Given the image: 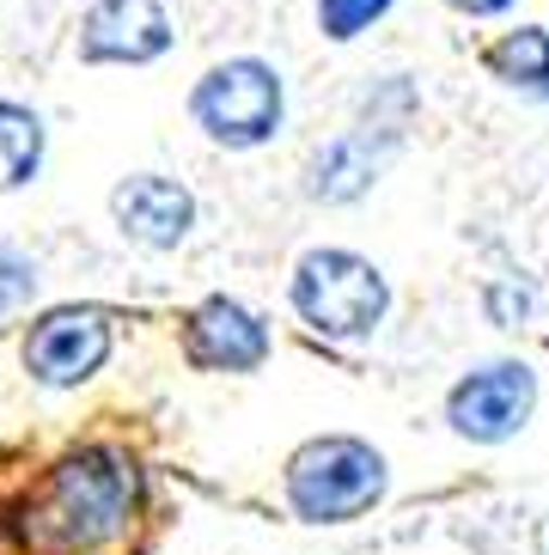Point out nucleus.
Instances as JSON below:
<instances>
[{
    "label": "nucleus",
    "instance_id": "obj_1",
    "mask_svg": "<svg viewBox=\"0 0 549 555\" xmlns=\"http://www.w3.org/2000/svg\"><path fill=\"white\" fill-rule=\"evenodd\" d=\"M141 513V470L116 446H80L49 470L43 494L31 501V538L62 555L111 550L135 531Z\"/></svg>",
    "mask_w": 549,
    "mask_h": 555
},
{
    "label": "nucleus",
    "instance_id": "obj_2",
    "mask_svg": "<svg viewBox=\"0 0 549 555\" xmlns=\"http://www.w3.org/2000/svg\"><path fill=\"white\" fill-rule=\"evenodd\" d=\"M288 306L311 336H323V343H367V336H379L385 318H391V281H385V269L372 257H360V250L311 245L306 257L293 262Z\"/></svg>",
    "mask_w": 549,
    "mask_h": 555
},
{
    "label": "nucleus",
    "instance_id": "obj_3",
    "mask_svg": "<svg viewBox=\"0 0 549 555\" xmlns=\"http://www.w3.org/2000/svg\"><path fill=\"white\" fill-rule=\"evenodd\" d=\"M385 489H391V464L360 434H318L281 470V494H288L293 519L306 525H355L385 501Z\"/></svg>",
    "mask_w": 549,
    "mask_h": 555
},
{
    "label": "nucleus",
    "instance_id": "obj_4",
    "mask_svg": "<svg viewBox=\"0 0 549 555\" xmlns=\"http://www.w3.org/2000/svg\"><path fill=\"white\" fill-rule=\"evenodd\" d=\"M190 122L227 153L269 147L288 122V80L263 55H227L190 86Z\"/></svg>",
    "mask_w": 549,
    "mask_h": 555
},
{
    "label": "nucleus",
    "instance_id": "obj_5",
    "mask_svg": "<svg viewBox=\"0 0 549 555\" xmlns=\"http://www.w3.org/2000/svg\"><path fill=\"white\" fill-rule=\"evenodd\" d=\"M537 415V373L525 360H476L452 391H446V427L470 446H507Z\"/></svg>",
    "mask_w": 549,
    "mask_h": 555
},
{
    "label": "nucleus",
    "instance_id": "obj_6",
    "mask_svg": "<svg viewBox=\"0 0 549 555\" xmlns=\"http://www.w3.org/2000/svg\"><path fill=\"white\" fill-rule=\"evenodd\" d=\"M111 348H116L111 311L55 306V311H43V318H31L25 343H18V360H25L31 385H43V391H80L86 378L104 373Z\"/></svg>",
    "mask_w": 549,
    "mask_h": 555
},
{
    "label": "nucleus",
    "instance_id": "obj_7",
    "mask_svg": "<svg viewBox=\"0 0 549 555\" xmlns=\"http://www.w3.org/2000/svg\"><path fill=\"white\" fill-rule=\"evenodd\" d=\"M178 25L165 0H86L74 25V55L86 67H146L171 55Z\"/></svg>",
    "mask_w": 549,
    "mask_h": 555
},
{
    "label": "nucleus",
    "instance_id": "obj_8",
    "mask_svg": "<svg viewBox=\"0 0 549 555\" xmlns=\"http://www.w3.org/2000/svg\"><path fill=\"white\" fill-rule=\"evenodd\" d=\"M195 220H202V202H195V190L183 178H171V171H129V178L111 190V227L123 232L135 250L165 257V250L190 245Z\"/></svg>",
    "mask_w": 549,
    "mask_h": 555
},
{
    "label": "nucleus",
    "instance_id": "obj_9",
    "mask_svg": "<svg viewBox=\"0 0 549 555\" xmlns=\"http://www.w3.org/2000/svg\"><path fill=\"white\" fill-rule=\"evenodd\" d=\"M397 147H404L397 134L348 122L342 134H330V141L311 147L306 196L318 202V208H355V202H367L372 190H379V178H385V165L397 159Z\"/></svg>",
    "mask_w": 549,
    "mask_h": 555
},
{
    "label": "nucleus",
    "instance_id": "obj_10",
    "mask_svg": "<svg viewBox=\"0 0 549 555\" xmlns=\"http://www.w3.org/2000/svg\"><path fill=\"white\" fill-rule=\"evenodd\" d=\"M183 354L202 373H257L269 360V324L232 294H208L183 318Z\"/></svg>",
    "mask_w": 549,
    "mask_h": 555
},
{
    "label": "nucleus",
    "instance_id": "obj_11",
    "mask_svg": "<svg viewBox=\"0 0 549 555\" xmlns=\"http://www.w3.org/2000/svg\"><path fill=\"white\" fill-rule=\"evenodd\" d=\"M483 74L501 92L525 104H549V31L544 25H513L495 43H483Z\"/></svg>",
    "mask_w": 549,
    "mask_h": 555
},
{
    "label": "nucleus",
    "instance_id": "obj_12",
    "mask_svg": "<svg viewBox=\"0 0 549 555\" xmlns=\"http://www.w3.org/2000/svg\"><path fill=\"white\" fill-rule=\"evenodd\" d=\"M43 153H49L43 116H37L31 104H18V99H0V196H13V190L37 183Z\"/></svg>",
    "mask_w": 549,
    "mask_h": 555
},
{
    "label": "nucleus",
    "instance_id": "obj_13",
    "mask_svg": "<svg viewBox=\"0 0 549 555\" xmlns=\"http://www.w3.org/2000/svg\"><path fill=\"white\" fill-rule=\"evenodd\" d=\"M416 111H421V86H416V74H379V80L360 86V111H355V122H367V129H385V134H397V141H404L409 122H416Z\"/></svg>",
    "mask_w": 549,
    "mask_h": 555
},
{
    "label": "nucleus",
    "instance_id": "obj_14",
    "mask_svg": "<svg viewBox=\"0 0 549 555\" xmlns=\"http://www.w3.org/2000/svg\"><path fill=\"white\" fill-rule=\"evenodd\" d=\"M391 7H397V0H318L311 13H318L323 43H355V37H367L379 18H391Z\"/></svg>",
    "mask_w": 549,
    "mask_h": 555
},
{
    "label": "nucleus",
    "instance_id": "obj_15",
    "mask_svg": "<svg viewBox=\"0 0 549 555\" xmlns=\"http://www.w3.org/2000/svg\"><path fill=\"white\" fill-rule=\"evenodd\" d=\"M37 294V262L25 257L18 245H0V318L25 311Z\"/></svg>",
    "mask_w": 549,
    "mask_h": 555
},
{
    "label": "nucleus",
    "instance_id": "obj_16",
    "mask_svg": "<svg viewBox=\"0 0 549 555\" xmlns=\"http://www.w3.org/2000/svg\"><path fill=\"white\" fill-rule=\"evenodd\" d=\"M532 281H519V275H495L483 287V306H488V318H495V324L501 330H513L519 318H525V311H532Z\"/></svg>",
    "mask_w": 549,
    "mask_h": 555
},
{
    "label": "nucleus",
    "instance_id": "obj_17",
    "mask_svg": "<svg viewBox=\"0 0 549 555\" xmlns=\"http://www.w3.org/2000/svg\"><path fill=\"white\" fill-rule=\"evenodd\" d=\"M439 7H452L458 18H507L519 0H439Z\"/></svg>",
    "mask_w": 549,
    "mask_h": 555
}]
</instances>
